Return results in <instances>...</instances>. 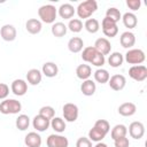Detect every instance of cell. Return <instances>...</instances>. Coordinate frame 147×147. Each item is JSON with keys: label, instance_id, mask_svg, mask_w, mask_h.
Wrapping results in <instances>:
<instances>
[{"label": "cell", "instance_id": "obj_1", "mask_svg": "<svg viewBox=\"0 0 147 147\" xmlns=\"http://www.w3.org/2000/svg\"><path fill=\"white\" fill-rule=\"evenodd\" d=\"M110 131V125L108 123V121L106 119H98L93 127L88 131V139L91 141H95V142H100L102 141V139L106 137V134Z\"/></svg>", "mask_w": 147, "mask_h": 147}, {"label": "cell", "instance_id": "obj_2", "mask_svg": "<svg viewBox=\"0 0 147 147\" xmlns=\"http://www.w3.org/2000/svg\"><path fill=\"white\" fill-rule=\"evenodd\" d=\"M82 59L83 61L92 64V65H95V67H102L106 62V59L105 56L99 53L93 46H87L83 49V53H82Z\"/></svg>", "mask_w": 147, "mask_h": 147}, {"label": "cell", "instance_id": "obj_3", "mask_svg": "<svg viewBox=\"0 0 147 147\" xmlns=\"http://www.w3.org/2000/svg\"><path fill=\"white\" fill-rule=\"evenodd\" d=\"M38 15H39V18L41 20V22L51 24V23L55 22V18L57 15V9L53 5H49V3L42 5L38 9Z\"/></svg>", "mask_w": 147, "mask_h": 147}, {"label": "cell", "instance_id": "obj_4", "mask_svg": "<svg viewBox=\"0 0 147 147\" xmlns=\"http://www.w3.org/2000/svg\"><path fill=\"white\" fill-rule=\"evenodd\" d=\"M98 9V2L95 0H86L78 5L77 7V15L79 18H90V16L95 13Z\"/></svg>", "mask_w": 147, "mask_h": 147}, {"label": "cell", "instance_id": "obj_5", "mask_svg": "<svg viewBox=\"0 0 147 147\" xmlns=\"http://www.w3.org/2000/svg\"><path fill=\"white\" fill-rule=\"evenodd\" d=\"M22 110V105L15 99H5L0 103V113L3 115L18 114Z\"/></svg>", "mask_w": 147, "mask_h": 147}, {"label": "cell", "instance_id": "obj_6", "mask_svg": "<svg viewBox=\"0 0 147 147\" xmlns=\"http://www.w3.org/2000/svg\"><path fill=\"white\" fill-rule=\"evenodd\" d=\"M145 59H146L145 52L140 48H131L125 53V56H124V60L129 64H133V65L141 64L145 61Z\"/></svg>", "mask_w": 147, "mask_h": 147}, {"label": "cell", "instance_id": "obj_7", "mask_svg": "<svg viewBox=\"0 0 147 147\" xmlns=\"http://www.w3.org/2000/svg\"><path fill=\"white\" fill-rule=\"evenodd\" d=\"M129 76L136 82H144L147 78V68L142 64L132 65L129 69Z\"/></svg>", "mask_w": 147, "mask_h": 147}, {"label": "cell", "instance_id": "obj_8", "mask_svg": "<svg viewBox=\"0 0 147 147\" xmlns=\"http://www.w3.org/2000/svg\"><path fill=\"white\" fill-rule=\"evenodd\" d=\"M62 114H63L64 121H67V122H75L78 118V114H79L78 107L75 103L68 102V103H65L63 106Z\"/></svg>", "mask_w": 147, "mask_h": 147}, {"label": "cell", "instance_id": "obj_9", "mask_svg": "<svg viewBox=\"0 0 147 147\" xmlns=\"http://www.w3.org/2000/svg\"><path fill=\"white\" fill-rule=\"evenodd\" d=\"M101 28H102V31L105 33V36L107 37H115L117 33H118V26H117V23H115L114 21H111L110 18L108 17H105L101 22Z\"/></svg>", "mask_w": 147, "mask_h": 147}, {"label": "cell", "instance_id": "obj_10", "mask_svg": "<svg viewBox=\"0 0 147 147\" xmlns=\"http://www.w3.org/2000/svg\"><path fill=\"white\" fill-rule=\"evenodd\" d=\"M47 147H68L69 140L67 137L61 134H49L46 140Z\"/></svg>", "mask_w": 147, "mask_h": 147}, {"label": "cell", "instance_id": "obj_11", "mask_svg": "<svg viewBox=\"0 0 147 147\" xmlns=\"http://www.w3.org/2000/svg\"><path fill=\"white\" fill-rule=\"evenodd\" d=\"M129 133H130L131 138H133L136 140H139L145 134V125L139 121L132 122L129 125Z\"/></svg>", "mask_w": 147, "mask_h": 147}, {"label": "cell", "instance_id": "obj_12", "mask_svg": "<svg viewBox=\"0 0 147 147\" xmlns=\"http://www.w3.org/2000/svg\"><path fill=\"white\" fill-rule=\"evenodd\" d=\"M0 36L5 41H13L16 39L17 32L14 25L11 24H5L0 29Z\"/></svg>", "mask_w": 147, "mask_h": 147}, {"label": "cell", "instance_id": "obj_13", "mask_svg": "<svg viewBox=\"0 0 147 147\" xmlns=\"http://www.w3.org/2000/svg\"><path fill=\"white\" fill-rule=\"evenodd\" d=\"M108 84H109V86H110L111 90H114V91H121L126 85V78L123 75L117 74V75H114V76H111L109 78Z\"/></svg>", "mask_w": 147, "mask_h": 147}, {"label": "cell", "instance_id": "obj_14", "mask_svg": "<svg viewBox=\"0 0 147 147\" xmlns=\"http://www.w3.org/2000/svg\"><path fill=\"white\" fill-rule=\"evenodd\" d=\"M32 125H33V129H36L38 132H44L46 131L49 125H51V121L47 119L46 117L41 116V115H36L32 119Z\"/></svg>", "mask_w": 147, "mask_h": 147}, {"label": "cell", "instance_id": "obj_15", "mask_svg": "<svg viewBox=\"0 0 147 147\" xmlns=\"http://www.w3.org/2000/svg\"><path fill=\"white\" fill-rule=\"evenodd\" d=\"M10 88L15 95L22 96L28 92V83L24 79H15V80H13Z\"/></svg>", "mask_w": 147, "mask_h": 147}, {"label": "cell", "instance_id": "obj_16", "mask_svg": "<svg viewBox=\"0 0 147 147\" xmlns=\"http://www.w3.org/2000/svg\"><path fill=\"white\" fill-rule=\"evenodd\" d=\"M99 53H101L103 56L105 55H108L111 51V45H110V41L107 39V38H98L94 42V46H93Z\"/></svg>", "mask_w": 147, "mask_h": 147}, {"label": "cell", "instance_id": "obj_17", "mask_svg": "<svg viewBox=\"0 0 147 147\" xmlns=\"http://www.w3.org/2000/svg\"><path fill=\"white\" fill-rule=\"evenodd\" d=\"M119 42L124 48H131L136 44V36L131 31H125L119 37Z\"/></svg>", "mask_w": 147, "mask_h": 147}, {"label": "cell", "instance_id": "obj_18", "mask_svg": "<svg viewBox=\"0 0 147 147\" xmlns=\"http://www.w3.org/2000/svg\"><path fill=\"white\" fill-rule=\"evenodd\" d=\"M137 111V106L133 102H124L118 107V114L124 117H130Z\"/></svg>", "mask_w": 147, "mask_h": 147}, {"label": "cell", "instance_id": "obj_19", "mask_svg": "<svg viewBox=\"0 0 147 147\" xmlns=\"http://www.w3.org/2000/svg\"><path fill=\"white\" fill-rule=\"evenodd\" d=\"M41 141V137L37 132H29L24 139V142L28 147H40Z\"/></svg>", "mask_w": 147, "mask_h": 147}, {"label": "cell", "instance_id": "obj_20", "mask_svg": "<svg viewBox=\"0 0 147 147\" xmlns=\"http://www.w3.org/2000/svg\"><path fill=\"white\" fill-rule=\"evenodd\" d=\"M57 13L62 18L70 20L74 16V14L76 13V10H75V8L71 3H62L60 6V8L57 9Z\"/></svg>", "mask_w": 147, "mask_h": 147}, {"label": "cell", "instance_id": "obj_21", "mask_svg": "<svg viewBox=\"0 0 147 147\" xmlns=\"http://www.w3.org/2000/svg\"><path fill=\"white\" fill-rule=\"evenodd\" d=\"M41 28H42L41 22H40L39 20H37V18H30V20H28L26 23H25V29H26V31H28L29 33H31V34H37V33H39V32L41 31Z\"/></svg>", "mask_w": 147, "mask_h": 147}, {"label": "cell", "instance_id": "obj_22", "mask_svg": "<svg viewBox=\"0 0 147 147\" xmlns=\"http://www.w3.org/2000/svg\"><path fill=\"white\" fill-rule=\"evenodd\" d=\"M84 47V41L79 37H72L68 41V48L71 53H79L83 51Z\"/></svg>", "mask_w": 147, "mask_h": 147}, {"label": "cell", "instance_id": "obj_23", "mask_svg": "<svg viewBox=\"0 0 147 147\" xmlns=\"http://www.w3.org/2000/svg\"><path fill=\"white\" fill-rule=\"evenodd\" d=\"M95 90H96V85L92 79L83 80V83L80 85V91H82V93L84 95L91 96V95H93L95 93Z\"/></svg>", "mask_w": 147, "mask_h": 147}, {"label": "cell", "instance_id": "obj_24", "mask_svg": "<svg viewBox=\"0 0 147 147\" xmlns=\"http://www.w3.org/2000/svg\"><path fill=\"white\" fill-rule=\"evenodd\" d=\"M41 71L42 74L46 76V77H55L59 72V68H57V64H55L54 62H45L42 64V68H41Z\"/></svg>", "mask_w": 147, "mask_h": 147}, {"label": "cell", "instance_id": "obj_25", "mask_svg": "<svg viewBox=\"0 0 147 147\" xmlns=\"http://www.w3.org/2000/svg\"><path fill=\"white\" fill-rule=\"evenodd\" d=\"M76 75L82 80L90 79V77L92 75V69H91V67L88 64H79L76 68Z\"/></svg>", "mask_w": 147, "mask_h": 147}, {"label": "cell", "instance_id": "obj_26", "mask_svg": "<svg viewBox=\"0 0 147 147\" xmlns=\"http://www.w3.org/2000/svg\"><path fill=\"white\" fill-rule=\"evenodd\" d=\"M41 78H42V75L38 69H30L26 72V80L29 84H31L33 86L38 85L41 82Z\"/></svg>", "mask_w": 147, "mask_h": 147}, {"label": "cell", "instance_id": "obj_27", "mask_svg": "<svg viewBox=\"0 0 147 147\" xmlns=\"http://www.w3.org/2000/svg\"><path fill=\"white\" fill-rule=\"evenodd\" d=\"M121 20L123 21L124 26L127 28V29H133V28H136V26H137V23H138L137 16H136L133 13H131V11L125 13V14L122 16Z\"/></svg>", "mask_w": 147, "mask_h": 147}, {"label": "cell", "instance_id": "obj_28", "mask_svg": "<svg viewBox=\"0 0 147 147\" xmlns=\"http://www.w3.org/2000/svg\"><path fill=\"white\" fill-rule=\"evenodd\" d=\"M51 31H52V34L54 37H57V38H61L63 36H65L67 31H68V28L64 23L62 22H55L53 23L52 28H51Z\"/></svg>", "mask_w": 147, "mask_h": 147}, {"label": "cell", "instance_id": "obj_29", "mask_svg": "<svg viewBox=\"0 0 147 147\" xmlns=\"http://www.w3.org/2000/svg\"><path fill=\"white\" fill-rule=\"evenodd\" d=\"M94 80L96 83H100V84H106L108 83L109 78H110V75L108 72V70L103 69V68H99L94 71Z\"/></svg>", "mask_w": 147, "mask_h": 147}, {"label": "cell", "instance_id": "obj_30", "mask_svg": "<svg viewBox=\"0 0 147 147\" xmlns=\"http://www.w3.org/2000/svg\"><path fill=\"white\" fill-rule=\"evenodd\" d=\"M127 133V127L124 124H117L111 129L110 132V137L113 140L117 139V138H122V137H126Z\"/></svg>", "mask_w": 147, "mask_h": 147}, {"label": "cell", "instance_id": "obj_31", "mask_svg": "<svg viewBox=\"0 0 147 147\" xmlns=\"http://www.w3.org/2000/svg\"><path fill=\"white\" fill-rule=\"evenodd\" d=\"M123 61H124V56L119 53V52H114L109 55L108 57V63L110 67L113 68H118L123 64Z\"/></svg>", "mask_w": 147, "mask_h": 147}, {"label": "cell", "instance_id": "obj_32", "mask_svg": "<svg viewBox=\"0 0 147 147\" xmlns=\"http://www.w3.org/2000/svg\"><path fill=\"white\" fill-rule=\"evenodd\" d=\"M51 126H52V129H53L55 132L62 133V132L65 130L67 124H65V121H64L63 118H61V117H53V118L51 119Z\"/></svg>", "mask_w": 147, "mask_h": 147}, {"label": "cell", "instance_id": "obj_33", "mask_svg": "<svg viewBox=\"0 0 147 147\" xmlns=\"http://www.w3.org/2000/svg\"><path fill=\"white\" fill-rule=\"evenodd\" d=\"M84 28L90 33H96L100 29V23L96 18H87L84 23Z\"/></svg>", "mask_w": 147, "mask_h": 147}, {"label": "cell", "instance_id": "obj_34", "mask_svg": "<svg viewBox=\"0 0 147 147\" xmlns=\"http://www.w3.org/2000/svg\"><path fill=\"white\" fill-rule=\"evenodd\" d=\"M15 125H16V127L20 131H25L29 127V125H30V118H29V116L28 115H24V114L18 115V117L16 118Z\"/></svg>", "mask_w": 147, "mask_h": 147}, {"label": "cell", "instance_id": "obj_35", "mask_svg": "<svg viewBox=\"0 0 147 147\" xmlns=\"http://www.w3.org/2000/svg\"><path fill=\"white\" fill-rule=\"evenodd\" d=\"M71 32H75V33H78L82 31L83 29V22L79 20V18H71L68 23V26H67Z\"/></svg>", "mask_w": 147, "mask_h": 147}, {"label": "cell", "instance_id": "obj_36", "mask_svg": "<svg viewBox=\"0 0 147 147\" xmlns=\"http://www.w3.org/2000/svg\"><path fill=\"white\" fill-rule=\"evenodd\" d=\"M106 17H108L111 21H114L115 23H117L122 18V15H121V11L116 7H109L106 11Z\"/></svg>", "mask_w": 147, "mask_h": 147}, {"label": "cell", "instance_id": "obj_37", "mask_svg": "<svg viewBox=\"0 0 147 147\" xmlns=\"http://www.w3.org/2000/svg\"><path fill=\"white\" fill-rule=\"evenodd\" d=\"M39 115H41V116H44V117H46L47 119L51 121L55 115V110L52 106H44L39 109Z\"/></svg>", "mask_w": 147, "mask_h": 147}, {"label": "cell", "instance_id": "obj_38", "mask_svg": "<svg viewBox=\"0 0 147 147\" xmlns=\"http://www.w3.org/2000/svg\"><path fill=\"white\" fill-rule=\"evenodd\" d=\"M76 147H92V141L86 137H80L76 141Z\"/></svg>", "mask_w": 147, "mask_h": 147}, {"label": "cell", "instance_id": "obj_39", "mask_svg": "<svg viewBox=\"0 0 147 147\" xmlns=\"http://www.w3.org/2000/svg\"><path fill=\"white\" fill-rule=\"evenodd\" d=\"M114 145L115 147H129L130 146V141L126 137H122V138H117L114 140Z\"/></svg>", "mask_w": 147, "mask_h": 147}, {"label": "cell", "instance_id": "obj_40", "mask_svg": "<svg viewBox=\"0 0 147 147\" xmlns=\"http://www.w3.org/2000/svg\"><path fill=\"white\" fill-rule=\"evenodd\" d=\"M9 94V87L5 83H0V100H5Z\"/></svg>", "mask_w": 147, "mask_h": 147}, {"label": "cell", "instance_id": "obj_41", "mask_svg": "<svg viewBox=\"0 0 147 147\" xmlns=\"http://www.w3.org/2000/svg\"><path fill=\"white\" fill-rule=\"evenodd\" d=\"M126 6L131 10H138L141 6V1L140 0H126Z\"/></svg>", "mask_w": 147, "mask_h": 147}, {"label": "cell", "instance_id": "obj_42", "mask_svg": "<svg viewBox=\"0 0 147 147\" xmlns=\"http://www.w3.org/2000/svg\"><path fill=\"white\" fill-rule=\"evenodd\" d=\"M94 147H108V146H107V144H105V142L100 141V142H96V145H95Z\"/></svg>", "mask_w": 147, "mask_h": 147}]
</instances>
